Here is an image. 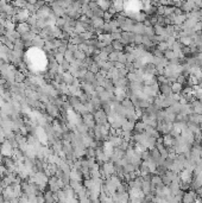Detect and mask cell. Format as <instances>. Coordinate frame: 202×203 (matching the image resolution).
Masks as SVG:
<instances>
[{
	"label": "cell",
	"instance_id": "6da1fadb",
	"mask_svg": "<svg viewBox=\"0 0 202 203\" xmlns=\"http://www.w3.org/2000/svg\"><path fill=\"white\" fill-rule=\"evenodd\" d=\"M116 171V167L112 163H105L103 166H102V170H101V173L105 176V177H111Z\"/></svg>",
	"mask_w": 202,
	"mask_h": 203
},
{
	"label": "cell",
	"instance_id": "7a4b0ae2",
	"mask_svg": "<svg viewBox=\"0 0 202 203\" xmlns=\"http://www.w3.org/2000/svg\"><path fill=\"white\" fill-rule=\"evenodd\" d=\"M181 90H182V84H179V83H177V82L171 84V91H172L174 94H179Z\"/></svg>",
	"mask_w": 202,
	"mask_h": 203
},
{
	"label": "cell",
	"instance_id": "3957f363",
	"mask_svg": "<svg viewBox=\"0 0 202 203\" xmlns=\"http://www.w3.org/2000/svg\"><path fill=\"white\" fill-rule=\"evenodd\" d=\"M11 151H12V147H11V145L8 143H5L2 145V153L4 154H11Z\"/></svg>",
	"mask_w": 202,
	"mask_h": 203
}]
</instances>
